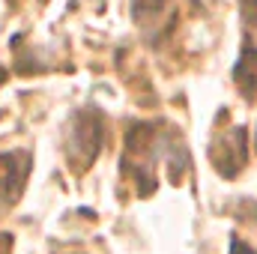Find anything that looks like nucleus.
Here are the masks:
<instances>
[{"label":"nucleus","mask_w":257,"mask_h":254,"mask_svg":"<svg viewBox=\"0 0 257 254\" xmlns=\"http://www.w3.org/2000/svg\"><path fill=\"white\" fill-rule=\"evenodd\" d=\"M102 144H105V123H102V114H99L96 108L78 111V114L72 117L69 129H66V156H69L72 168H75L78 174H84V171L96 162Z\"/></svg>","instance_id":"obj_1"},{"label":"nucleus","mask_w":257,"mask_h":254,"mask_svg":"<svg viewBox=\"0 0 257 254\" xmlns=\"http://www.w3.org/2000/svg\"><path fill=\"white\" fill-rule=\"evenodd\" d=\"M209 159H212V165H215V171L221 177L233 180L245 168V162H248V132L242 126L230 129L224 138H218L209 147Z\"/></svg>","instance_id":"obj_2"},{"label":"nucleus","mask_w":257,"mask_h":254,"mask_svg":"<svg viewBox=\"0 0 257 254\" xmlns=\"http://www.w3.org/2000/svg\"><path fill=\"white\" fill-rule=\"evenodd\" d=\"M30 153H0V203H15L30 174Z\"/></svg>","instance_id":"obj_3"},{"label":"nucleus","mask_w":257,"mask_h":254,"mask_svg":"<svg viewBox=\"0 0 257 254\" xmlns=\"http://www.w3.org/2000/svg\"><path fill=\"white\" fill-rule=\"evenodd\" d=\"M233 84L239 87V93L245 99H254L257 96V45L248 39L242 45V54L233 66Z\"/></svg>","instance_id":"obj_4"},{"label":"nucleus","mask_w":257,"mask_h":254,"mask_svg":"<svg viewBox=\"0 0 257 254\" xmlns=\"http://www.w3.org/2000/svg\"><path fill=\"white\" fill-rule=\"evenodd\" d=\"M132 18L138 27H156L171 18V0H132Z\"/></svg>","instance_id":"obj_5"},{"label":"nucleus","mask_w":257,"mask_h":254,"mask_svg":"<svg viewBox=\"0 0 257 254\" xmlns=\"http://www.w3.org/2000/svg\"><path fill=\"white\" fill-rule=\"evenodd\" d=\"M239 3H242V18H245V24L257 27V0H239Z\"/></svg>","instance_id":"obj_6"},{"label":"nucleus","mask_w":257,"mask_h":254,"mask_svg":"<svg viewBox=\"0 0 257 254\" xmlns=\"http://www.w3.org/2000/svg\"><path fill=\"white\" fill-rule=\"evenodd\" d=\"M230 254H257V251L248 242H242L239 236H233V239H230Z\"/></svg>","instance_id":"obj_7"},{"label":"nucleus","mask_w":257,"mask_h":254,"mask_svg":"<svg viewBox=\"0 0 257 254\" xmlns=\"http://www.w3.org/2000/svg\"><path fill=\"white\" fill-rule=\"evenodd\" d=\"M254 144H257V138H254Z\"/></svg>","instance_id":"obj_8"}]
</instances>
